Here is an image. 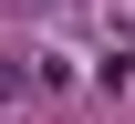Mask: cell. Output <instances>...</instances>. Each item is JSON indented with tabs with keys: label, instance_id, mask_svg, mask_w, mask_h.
Here are the masks:
<instances>
[{
	"label": "cell",
	"instance_id": "6da1fadb",
	"mask_svg": "<svg viewBox=\"0 0 135 124\" xmlns=\"http://www.w3.org/2000/svg\"><path fill=\"white\" fill-rule=\"evenodd\" d=\"M31 83H42L31 62H0V104H11V93H31Z\"/></svg>",
	"mask_w": 135,
	"mask_h": 124
}]
</instances>
